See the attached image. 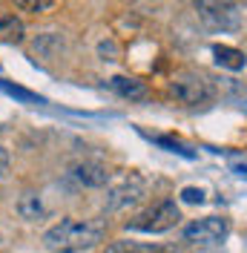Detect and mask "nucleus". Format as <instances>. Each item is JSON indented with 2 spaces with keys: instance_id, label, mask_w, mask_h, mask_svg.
<instances>
[{
  "instance_id": "obj_7",
  "label": "nucleus",
  "mask_w": 247,
  "mask_h": 253,
  "mask_svg": "<svg viewBox=\"0 0 247 253\" xmlns=\"http://www.w3.org/2000/svg\"><path fill=\"white\" fill-rule=\"evenodd\" d=\"M72 175H75V181H81L83 187H104V184H109V178H112L107 170V164L92 161V158L72 164Z\"/></svg>"
},
{
  "instance_id": "obj_12",
  "label": "nucleus",
  "mask_w": 247,
  "mask_h": 253,
  "mask_svg": "<svg viewBox=\"0 0 247 253\" xmlns=\"http://www.w3.org/2000/svg\"><path fill=\"white\" fill-rule=\"evenodd\" d=\"M107 253H155V248H150V245H138V242H126V239H121V242H112L107 248Z\"/></svg>"
},
{
  "instance_id": "obj_17",
  "label": "nucleus",
  "mask_w": 247,
  "mask_h": 253,
  "mask_svg": "<svg viewBox=\"0 0 247 253\" xmlns=\"http://www.w3.org/2000/svg\"><path fill=\"white\" fill-rule=\"evenodd\" d=\"M6 170H9V153H6V147H0V178L6 175Z\"/></svg>"
},
{
  "instance_id": "obj_11",
  "label": "nucleus",
  "mask_w": 247,
  "mask_h": 253,
  "mask_svg": "<svg viewBox=\"0 0 247 253\" xmlns=\"http://www.w3.org/2000/svg\"><path fill=\"white\" fill-rule=\"evenodd\" d=\"M17 213H20L23 219H29V221H38L41 216H43V205H41V199H38L35 193H26V196L17 202Z\"/></svg>"
},
{
  "instance_id": "obj_10",
  "label": "nucleus",
  "mask_w": 247,
  "mask_h": 253,
  "mask_svg": "<svg viewBox=\"0 0 247 253\" xmlns=\"http://www.w3.org/2000/svg\"><path fill=\"white\" fill-rule=\"evenodd\" d=\"M0 41L20 43L23 41V23L15 15H0Z\"/></svg>"
},
{
  "instance_id": "obj_6",
  "label": "nucleus",
  "mask_w": 247,
  "mask_h": 253,
  "mask_svg": "<svg viewBox=\"0 0 247 253\" xmlns=\"http://www.w3.org/2000/svg\"><path fill=\"white\" fill-rule=\"evenodd\" d=\"M224 236H227V219H218V216H207L184 227V239L199 245H216Z\"/></svg>"
},
{
  "instance_id": "obj_8",
  "label": "nucleus",
  "mask_w": 247,
  "mask_h": 253,
  "mask_svg": "<svg viewBox=\"0 0 247 253\" xmlns=\"http://www.w3.org/2000/svg\"><path fill=\"white\" fill-rule=\"evenodd\" d=\"M213 58H216L218 66H224V69H233V72H239V69H245V52L236 46H224V43H218V46H213Z\"/></svg>"
},
{
  "instance_id": "obj_9",
  "label": "nucleus",
  "mask_w": 247,
  "mask_h": 253,
  "mask_svg": "<svg viewBox=\"0 0 247 253\" xmlns=\"http://www.w3.org/2000/svg\"><path fill=\"white\" fill-rule=\"evenodd\" d=\"M109 86L121 95V98H129V101H141V98H147V86H144L138 78L115 75V78H109Z\"/></svg>"
},
{
  "instance_id": "obj_15",
  "label": "nucleus",
  "mask_w": 247,
  "mask_h": 253,
  "mask_svg": "<svg viewBox=\"0 0 247 253\" xmlns=\"http://www.w3.org/2000/svg\"><path fill=\"white\" fill-rule=\"evenodd\" d=\"M181 202H187V205H201V202H204V190L201 187H184L181 190Z\"/></svg>"
},
{
  "instance_id": "obj_5",
  "label": "nucleus",
  "mask_w": 247,
  "mask_h": 253,
  "mask_svg": "<svg viewBox=\"0 0 247 253\" xmlns=\"http://www.w3.org/2000/svg\"><path fill=\"white\" fill-rule=\"evenodd\" d=\"M141 196H144V178L135 175V173H124L121 178L109 187L107 205H109V210H118V207L135 205Z\"/></svg>"
},
{
  "instance_id": "obj_3",
  "label": "nucleus",
  "mask_w": 247,
  "mask_h": 253,
  "mask_svg": "<svg viewBox=\"0 0 247 253\" xmlns=\"http://www.w3.org/2000/svg\"><path fill=\"white\" fill-rule=\"evenodd\" d=\"M178 219H181V213H178L175 202H158V205L150 207L147 213L135 216V219L129 221V227H132V230H144V233H164V230L175 227Z\"/></svg>"
},
{
  "instance_id": "obj_1",
  "label": "nucleus",
  "mask_w": 247,
  "mask_h": 253,
  "mask_svg": "<svg viewBox=\"0 0 247 253\" xmlns=\"http://www.w3.org/2000/svg\"><path fill=\"white\" fill-rule=\"evenodd\" d=\"M98 242H104V221H75L66 219L43 233V245L55 253L89 251Z\"/></svg>"
},
{
  "instance_id": "obj_2",
  "label": "nucleus",
  "mask_w": 247,
  "mask_h": 253,
  "mask_svg": "<svg viewBox=\"0 0 247 253\" xmlns=\"http://www.w3.org/2000/svg\"><path fill=\"white\" fill-rule=\"evenodd\" d=\"M170 98H175L178 104L184 107H199V104H207L213 98V86L204 75H178V78L170 84Z\"/></svg>"
},
{
  "instance_id": "obj_16",
  "label": "nucleus",
  "mask_w": 247,
  "mask_h": 253,
  "mask_svg": "<svg viewBox=\"0 0 247 253\" xmlns=\"http://www.w3.org/2000/svg\"><path fill=\"white\" fill-rule=\"evenodd\" d=\"M101 55H104V61H115V55H118V46L107 41V43H101Z\"/></svg>"
},
{
  "instance_id": "obj_4",
  "label": "nucleus",
  "mask_w": 247,
  "mask_h": 253,
  "mask_svg": "<svg viewBox=\"0 0 247 253\" xmlns=\"http://www.w3.org/2000/svg\"><path fill=\"white\" fill-rule=\"evenodd\" d=\"M196 9H199V15L204 17L210 26H216V29H236L239 20H242L233 0H199Z\"/></svg>"
},
{
  "instance_id": "obj_13",
  "label": "nucleus",
  "mask_w": 247,
  "mask_h": 253,
  "mask_svg": "<svg viewBox=\"0 0 247 253\" xmlns=\"http://www.w3.org/2000/svg\"><path fill=\"white\" fill-rule=\"evenodd\" d=\"M15 6L20 12H46L49 6H52V0H15Z\"/></svg>"
},
{
  "instance_id": "obj_14",
  "label": "nucleus",
  "mask_w": 247,
  "mask_h": 253,
  "mask_svg": "<svg viewBox=\"0 0 247 253\" xmlns=\"http://www.w3.org/2000/svg\"><path fill=\"white\" fill-rule=\"evenodd\" d=\"M0 86L6 89L9 95H15V98H20V101H29V104H41V98L35 92H26V89H20V86H12V84H6V81H0Z\"/></svg>"
}]
</instances>
